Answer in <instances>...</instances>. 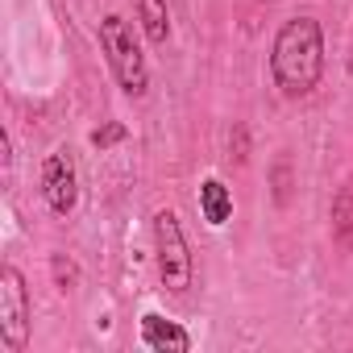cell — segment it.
Returning <instances> with one entry per match:
<instances>
[{"instance_id":"obj_1","label":"cell","mask_w":353,"mask_h":353,"mask_svg":"<svg viewBox=\"0 0 353 353\" xmlns=\"http://www.w3.org/2000/svg\"><path fill=\"white\" fill-rule=\"evenodd\" d=\"M270 75L287 100H303L320 88L324 75V30L316 17H291L274 34L270 46Z\"/></svg>"},{"instance_id":"obj_2","label":"cell","mask_w":353,"mask_h":353,"mask_svg":"<svg viewBox=\"0 0 353 353\" xmlns=\"http://www.w3.org/2000/svg\"><path fill=\"white\" fill-rule=\"evenodd\" d=\"M100 50H104V59H108L121 92L125 96H145V88H150L145 54H141V46H137V38H133V30H129L125 17L112 13V17L100 21Z\"/></svg>"},{"instance_id":"obj_3","label":"cell","mask_w":353,"mask_h":353,"mask_svg":"<svg viewBox=\"0 0 353 353\" xmlns=\"http://www.w3.org/2000/svg\"><path fill=\"white\" fill-rule=\"evenodd\" d=\"M154 250H158V274H162L166 291L183 295L192 287V254H188V237H183L174 212L154 216Z\"/></svg>"},{"instance_id":"obj_4","label":"cell","mask_w":353,"mask_h":353,"mask_svg":"<svg viewBox=\"0 0 353 353\" xmlns=\"http://www.w3.org/2000/svg\"><path fill=\"white\" fill-rule=\"evenodd\" d=\"M0 341L9 353L30 345V287L17 266H0Z\"/></svg>"},{"instance_id":"obj_5","label":"cell","mask_w":353,"mask_h":353,"mask_svg":"<svg viewBox=\"0 0 353 353\" xmlns=\"http://www.w3.org/2000/svg\"><path fill=\"white\" fill-rule=\"evenodd\" d=\"M42 196H46V204H50L54 216H71L75 212L79 179H75V162H71L67 150L46 154V162H42Z\"/></svg>"},{"instance_id":"obj_6","label":"cell","mask_w":353,"mask_h":353,"mask_svg":"<svg viewBox=\"0 0 353 353\" xmlns=\"http://www.w3.org/2000/svg\"><path fill=\"white\" fill-rule=\"evenodd\" d=\"M141 345L154 349V353H188L192 349V336L174 324V320H162V316H141Z\"/></svg>"},{"instance_id":"obj_7","label":"cell","mask_w":353,"mask_h":353,"mask_svg":"<svg viewBox=\"0 0 353 353\" xmlns=\"http://www.w3.org/2000/svg\"><path fill=\"white\" fill-rule=\"evenodd\" d=\"M200 212H204V221L212 229H221L233 216V196H229V188L221 179H204L200 183Z\"/></svg>"},{"instance_id":"obj_8","label":"cell","mask_w":353,"mask_h":353,"mask_svg":"<svg viewBox=\"0 0 353 353\" xmlns=\"http://www.w3.org/2000/svg\"><path fill=\"white\" fill-rule=\"evenodd\" d=\"M332 241L341 250H353V174L341 183V192L332 200Z\"/></svg>"},{"instance_id":"obj_9","label":"cell","mask_w":353,"mask_h":353,"mask_svg":"<svg viewBox=\"0 0 353 353\" xmlns=\"http://www.w3.org/2000/svg\"><path fill=\"white\" fill-rule=\"evenodd\" d=\"M133 9H137V21L145 30V38L154 46H166L170 38V17H166V0H133Z\"/></svg>"},{"instance_id":"obj_10","label":"cell","mask_w":353,"mask_h":353,"mask_svg":"<svg viewBox=\"0 0 353 353\" xmlns=\"http://www.w3.org/2000/svg\"><path fill=\"white\" fill-rule=\"evenodd\" d=\"M50 266H54V279H59V287H63V291H71V287L79 283V270H75V262H67L63 254H54V262H50Z\"/></svg>"},{"instance_id":"obj_11","label":"cell","mask_w":353,"mask_h":353,"mask_svg":"<svg viewBox=\"0 0 353 353\" xmlns=\"http://www.w3.org/2000/svg\"><path fill=\"white\" fill-rule=\"evenodd\" d=\"M121 137H125V125H121V121H112V125H104V129H96V133H92V145H96V150H108V145H117Z\"/></svg>"}]
</instances>
